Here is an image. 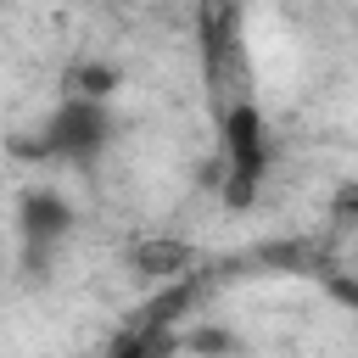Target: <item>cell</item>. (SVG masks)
Returning a JSON list of instances; mask_svg holds the SVG:
<instances>
[{
	"label": "cell",
	"mask_w": 358,
	"mask_h": 358,
	"mask_svg": "<svg viewBox=\"0 0 358 358\" xmlns=\"http://www.w3.org/2000/svg\"><path fill=\"white\" fill-rule=\"evenodd\" d=\"M67 235H73V207H67V196L50 190V185H28V190L17 196V246H22L28 268H45L50 252H56Z\"/></svg>",
	"instance_id": "3957f363"
},
{
	"label": "cell",
	"mask_w": 358,
	"mask_h": 358,
	"mask_svg": "<svg viewBox=\"0 0 358 358\" xmlns=\"http://www.w3.org/2000/svg\"><path fill=\"white\" fill-rule=\"evenodd\" d=\"M112 106L101 101V95H78V90H67L50 112H45V123H39V140H34V157H45V162H67V168H90L106 145H112Z\"/></svg>",
	"instance_id": "7a4b0ae2"
},
{
	"label": "cell",
	"mask_w": 358,
	"mask_h": 358,
	"mask_svg": "<svg viewBox=\"0 0 358 358\" xmlns=\"http://www.w3.org/2000/svg\"><path fill=\"white\" fill-rule=\"evenodd\" d=\"M129 263H134L140 274H151V280H173V274H190L196 252H190L185 241H140V246L129 252Z\"/></svg>",
	"instance_id": "277c9868"
},
{
	"label": "cell",
	"mask_w": 358,
	"mask_h": 358,
	"mask_svg": "<svg viewBox=\"0 0 358 358\" xmlns=\"http://www.w3.org/2000/svg\"><path fill=\"white\" fill-rule=\"evenodd\" d=\"M218 162H224V201L229 207H252L257 190H263V179H268L274 140H268L263 106L246 90H235L218 106Z\"/></svg>",
	"instance_id": "6da1fadb"
},
{
	"label": "cell",
	"mask_w": 358,
	"mask_h": 358,
	"mask_svg": "<svg viewBox=\"0 0 358 358\" xmlns=\"http://www.w3.org/2000/svg\"><path fill=\"white\" fill-rule=\"evenodd\" d=\"M67 90H78V95H101V101H106V95L117 90V73L101 67V62H90V67H73V73H67Z\"/></svg>",
	"instance_id": "5b68a950"
}]
</instances>
